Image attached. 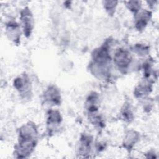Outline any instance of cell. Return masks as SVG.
Masks as SVG:
<instances>
[{"instance_id":"1","label":"cell","mask_w":159,"mask_h":159,"mask_svg":"<svg viewBox=\"0 0 159 159\" xmlns=\"http://www.w3.org/2000/svg\"><path fill=\"white\" fill-rule=\"evenodd\" d=\"M37 136L38 131L34 124L29 122L22 125L19 129L18 143L15 147L16 157H28L35 148Z\"/></svg>"},{"instance_id":"2","label":"cell","mask_w":159,"mask_h":159,"mask_svg":"<svg viewBox=\"0 0 159 159\" xmlns=\"http://www.w3.org/2000/svg\"><path fill=\"white\" fill-rule=\"evenodd\" d=\"M20 20L23 32L26 37H29L34 29V17L28 7L24 8L20 12Z\"/></svg>"},{"instance_id":"3","label":"cell","mask_w":159,"mask_h":159,"mask_svg":"<svg viewBox=\"0 0 159 159\" xmlns=\"http://www.w3.org/2000/svg\"><path fill=\"white\" fill-rule=\"evenodd\" d=\"M131 60L130 53L123 48L117 50L114 56V62L120 70H126L130 64Z\"/></svg>"},{"instance_id":"4","label":"cell","mask_w":159,"mask_h":159,"mask_svg":"<svg viewBox=\"0 0 159 159\" xmlns=\"http://www.w3.org/2000/svg\"><path fill=\"white\" fill-rule=\"evenodd\" d=\"M30 81L27 75L17 77L14 80V86L20 94L26 96L30 91Z\"/></svg>"},{"instance_id":"5","label":"cell","mask_w":159,"mask_h":159,"mask_svg":"<svg viewBox=\"0 0 159 159\" xmlns=\"http://www.w3.org/2000/svg\"><path fill=\"white\" fill-rule=\"evenodd\" d=\"M43 99L48 104L53 106L59 105L61 102L60 93L55 86H50L45 91Z\"/></svg>"},{"instance_id":"6","label":"cell","mask_w":159,"mask_h":159,"mask_svg":"<svg viewBox=\"0 0 159 159\" xmlns=\"http://www.w3.org/2000/svg\"><path fill=\"white\" fill-rule=\"evenodd\" d=\"M151 13L147 10H143L135 14V26L138 30H143L150 19Z\"/></svg>"},{"instance_id":"7","label":"cell","mask_w":159,"mask_h":159,"mask_svg":"<svg viewBox=\"0 0 159 159\" xmlns=\"http://www.w3.org/2000/svg\"><path fill=\"white\" fill-rule=\"evenodd\" d=\"M62 121V117L60 113L56 110L51 109L47 112V125L48 130L52 132L53 129H56L57 127L60 125Z\"/></svg>"},{"instance_id":"8","label":"cell","mask_w":159,"mask_h":159,"mask_svg":"<svg viewBox=\"0 0 159 159\" xmlns=\"http://www.w3.org/2000/svg\"><path fill=\"white\" fill-rule=\"evenodd\" d=\"M6 30L9 39L14 43H17L20 37V27L19 24L14 21H9L6 24Z\"/></svg>"},{"instance_id":"9","label":"cell","mask_w":159,"mask_h":159,"mask_svg":"<svg viewBox=\"0 0 159 159\" xmlns=\"http://www.w3.org/2000/svg\"><path fill=\"white\" fill-rule=\"evenodd\" d=\"M93 139L89 135H83L80 139L78 145V153L79 154L85 157L86 155H88L90 153L91 149Z\"/></svg>"},{"instance_id":"10","label":"cell","mask_w":159,"mask_h":159,"mask_svg":"<svg viewBox=\"0 0 159 159\" xmlns=\"http://www.w3.org/2000/svg\"><path fill=\"white\" fill-rule=\"evenodd\" d=\"M152 91V83L146 80L140 82L135 89L134 94L137 98H142L147 96Z\"/></svg>"},{"instance_id":"11","label":"cell","mask_w":159,"mask_h":159,"mask_svg":"<svg viewBox=\"0 0 159 159\" xmlns=\"http://www.w3.org/2000/svg\"><path fill=\"white\" fill-rule=\"evenodd\" d=\"M139 134L134 130L129 131L124 139V145L127 150H131L139 140Z\"/></svg>"},{"instance_id":"12","label":"cell","mask_w":159,"mask_h":159,"mask_svg":"<svg viewBox=\"0 0 159 159\" xmlns=\"http://www.w3.org/2000/svg\"><path fill=\"white\" fill-rule=\"evenodd\" d=\"M121 116L123 120L125 121L130 122L133 119V113L130 106H124V109L121 111Z\"/></svg>"},{"instance_id":"13","label":"cell","mask_w":159,"mask_h":159,"mask_svg":"<svg viewBox=\"0 0 159 159\" xmlns=\"http://www.w3.org/2000/svg\"><path fill=\"white\" fill-rule=\"evenodd\" d=\"M104 8L109 14L112 15L114 13L116 7L117 6V2L116 1H104Z\"/></svg>"},{"instance_id":"14","label":"cell","mask_w":159,"mask_h":159,"mask_svg":"<svg viewBox=\"0 0 159 159\" xmlns=\"http://www.w3.org/2000/svg\"><path fill=\"white\" fill-rule=\"evenodd\" d=\"M127 6L130 11L135 14L140 11L141 4L139 1H129L127 2Z\"/></svg>"},{"instance_id":"15","label":"cell","mask_w":159,"mask_h":159,"mask_svg":"<svg viewBox=\"0 0 159 159\" xmlns=\"http://www.w3.org/2000/svg\"><path fill=\"white\" fill-rule=\"evenodd\" d=\"M148 47L146 46H144L142 44H139L135 45V51L136 53L138 54H140L142 55H144L148 52Z\"/></svg>"}]
</instances>
